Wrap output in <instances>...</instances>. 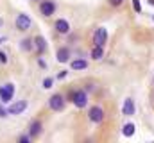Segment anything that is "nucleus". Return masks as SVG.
<instances>
[{
  "label": "nucleus",
  "instance_id": "nucleus-1",
  "mask_svg": "<svg viewBox=\"0 0 154 143\" xmlns=\"http://www.w3.org/2000/svg\"><path fill=\"white\" fill-rule=\"evenodd\" d=\"M65 99H66V102H72L77 109H84L88 106V91L86 90H70Z\"/></svg>",
  "mask_w": 154,
  "mask_h": 143
},
{
  "label": "nucleus",
  "instance_id": "nucleus-2",
  "mask_svg": "<svg viewBox=\"0 0 154 143\" xmlns=\"http://www.w3.org/2000/svg\"><path fill=\"white\" fill-rule=\"evenodd\" d=\"M38 9L43 18H52L57 11V2L56 0H39Z\"/></svg>",
  "mask_w": 154,
  "mask_h": 143
},
{
  "label": "nucleus",
  "instance_id": "nucleus-3",
  "mask_svg": "<svg viewBox=\"0 0 154 143\" xmlns=\"http://www.w3.org/2000/svg\"><path fill=\"white\" fill-rule=\"evenodd\" d=\"M32 27V20L27 13H18L16 18H14V29L18 32H27L29 29Z\"/></svg>",
  "mask_w": 154,
  "mask_h": 143
},
{
  "label": "nucleus",
  "instance_id": "nucleus-4",
  "mask_svg": "<svg viewBox=\"0 0 154 143\" xmlns=\"http://www.w3.org/2000/svg\"><path fill=\"white\" fill-rule=\"evenodd\" d=\"M14 93H16V86H14L13 82H4V84H0V102L9 104V102L14 99Z\"/></svg>",
  "mask_w": 154,
  "mask_h": 143
},
{
  "label": "nucleus",
  "instance_id": "nucleus-5",
  "mask_svg": "<svg viewBox=\"0 0 154 143\" xmlns=\"http://www.w3.org/2000/svg\"><path fill=\"white\" fill-rule=\"evenodd\" d=\"M29 107V102L23 99V100H14L11 104H7V114L9 116H18V114H23Z\"/></svg>",
  "mask_w": 154,
  "mask_h": 143
},
{
  "label": "nucleus",
  "instance_id": "nucleus-6",
  "mask_svg": "<svg viewBox=\"0 0 154 143\" xmlns=\"http://www.w3.org/2000/svg\"><path fill=\"white\" fill-rule=\"evenodd\" d=\"M47 106H48V109L59 113V111H63L65 106H66V99H65V95H61V93H54V95L48 99Z\"/></svg>",
  "mask_w": 154,
  "mask_h": 143
},
{
  "label": "nucleus",
  "instance_id": "nucleus-7",
  "mask_svg": "<svg viewBox=\"0 0 154 143\" xmlns=\"http://www.w3.org/2000/svg\"><path fill=\"white\" fill-rule=\"evenodd\" d=\"M104 116H106V114H104V109L100 106H91L90 111H88V120H90L91 123H97V125L102 123V122H104Z\"/></svg>",
  "mask_w": 154,
  "mask_h": 143
},
{
  "label": "nucleus",
  "instance_id": "nucleus-8",
  "mask_svg": "<svg viewBox=\"0 0 154 143\" xmlns=\"http://www.w3.org/2000/svg\"><path fill=\"white\" fill-rule=\"evenodd\" d=\"M54 31H56V34H59V36L70 34V22L66 18H57L54 22Z\"/></svg>",
  "mask_w": 154,
  "mask_h": 143
},
{
  "label": "nucleus",
  "instance_id": "nucleus-9",
  "mask_svg": "<svg viewBox=\"0 0 154 143\" xmlns=\"http://www.w3.org/2000/svg\"><path fill=\"white\" fill-rule=\"evenodd\" d=\"M27 132L31 134V138H32V140H38L39 136L43 134V123H41V120L34 118V120L29 123V127H27Z\"/></svg>",
  "mask_w": 154,
  "mask_h": 143
},
{
  "label": "nucleus",
  "instance_id": "nucleus-10",
  "mask_svg": "<svg viewBox=\"0 0 154 143\" xmlns=\"http://www.w3.org/2000/svg\"><path fill=\"white\" fill-rule=\"evenodd\" d=\"M70 57H72V50H70L68 47H59V48L56 50V61H57V63L65 65V63L70 61Z\"/></svg>",
  "mask_w": 154,
  "mask_h": 143
},
{
  "label": "nucleus",
  "instance_id": "nucleus-11",
  "mask_svg": "<svg viewBox=\"0 0 154 143\" xmlns=\"http://www.w3.org/2000/svg\"><path fill=\"white\" fill-rule=\"evenodd\" d=\"M106 41H108V31H106L104 27L95 29V32H93V45L104 47V45H106Z\"/></svg>",
  "mask_w": 154,
  "mask_h": 143
},
{
  "label": "nucleus",
  "instance_id": "nucleus-12",
  "mask_svg": "<svg viewBox=\"0 0 154 143\" xmlns=\"http://www.w3.org/2000/svg\"><path fill=\"white\" fill-rule=\"evenodd\" d=\"M32 41H34V50H36V54L38 56H43L45 52H47V48H48V45H47V39L43 38V36H34L32 38Z\"/></svg>",
  "mask_w": 154,
  "mask_h": 143
},
{
  "label": "nucleus",
  "instance_id": "nucleus-13",
  "mask_svg": "<svg viewBox=\"0 0 154 143\" xmlns=\"http://www.w3.org/2000/svg\"><path fill=\"white\" fill-rule=\"evenodd\" d=\"M18 48H20L22 52H25V54L32 52V50H34V41H32V38H22V39L18 41Z\"/></svg>",
  "mask_w": 154,
  "mask_h": 143
},
{
  "label": "nucleus",
  "instance_id": "nucleus-14",
  "mask_svg": "<svg viewBox=\"0 0 154 143\" xmlns=\"http://www.w3.org/2000/svg\"><path fill=\"white\" fill-rule=\"evenodd\" d=\"M134 111H136V107H134V100H133L131 97H127V99L124 100V106H122V114H125V116H133Z\"/></svg>",
  "mask_w": 154,
  "mask_h": 143
},
{
  "label": "nucleus",
  "instance_id": "nucleus-15",
  "mask_svg": "<svg viewBox=\"0 0 154 143\" xmlns=\"http://www.w3.org/2000/svg\"><path fill=\"white\" fill-rule=\"evenodd\" d=\"M70 68L74 72H81V70H86L88 68V61L82 59V57H77L74 61H70Z\"/></svg>",
  "mask_w": 154,
  "mask_h": 143
},
{
  "label": "nucleus",
  "instance_id": "nucleus-16",
  "mask_svg": "<svg viewBox=\"0 0 154 143\" xmlns=\"http://www.w3.org/2000/svg\"><path fill=\"white\" fill-rule=\"evenodd\" d=\"M90 57H91L93 61H100V59L104 57V47L93 45V48H91V52H90Z\"/></svg>",
  "mask_w": 154,
  "mask_h": 143
},
{
  "label": "nucleus",
  "instance_id": "nucleus-17",
  "mask_svg": "<svg viewBox=\"0 0 154 143\" xmlns=\"http://www.w3.org/2000/svg\"><path fill=\"white\" fill-rule=\"evenodd\" d=\"M122 134L125 136V138H131L133 134H134V123H124V127H122Z\"/></svg>",
  "mask_w": 154,
  "mask_h": 143
},
{
  "label": "nucleus",
  "instance_id": "nucleus-18",
  "mask_svg": "<svg viewBox=\"0 0 154 143\" xmlns=\"http://www.w3.org/2000/svg\"><path fill=\"white\" fill-rule=\"evenodd\" d=\"M41 86H43V90H50V88L54 86V79H52V77H45L43 82H41Z\"/></svg>",
  "mask_w": 154,
  "mask_h": 143
},
{
  "label": "nucleus",
  "instance_id": "nucleus-19",
  "mask_svg": "<svg viewBox=\"0 0 154 143\" xmlns=\"http://www.w3.org/2000/svg\"><path fill=\"white\" fill-rule=\"evenodd\" d=\"M16 141H18V143H31V141H32V138H31V134H29V132H25V134H20V136L16 138Z\"/></svg>",
  "mask_w": 154,
  "mask_h": 143
},
{
  "label": "nucleus",
  "instance_id": "nucleus-20",
  "mask_svg": "<svg viewBox=\"0 0 154 143\" xmlns=\"http://www.w3.org/2000/svg\"><path fill=\"white\" fill-rule=\"evenodd\" d=\"M7 63H9V56H7V52L2 48V50H0V65H2V66H5Z\"/></svg>",
  "mask_w": 154,
  "mask_h": 143
},
{
  "label": "nucleus",
  "instance_id": "nucleus-21",
  "mask_svg": "<svg viewBox=\"0 0 154 143\" xmlns=\"http://www.w3.org/2000/svg\"><path fill=\"white\" fill-rule=\"evenodd\" d=\"M9 114H7V104H4V102H0V118H7Z\"/></svg>",
  "mask_w": 154,
  "mask_h": 143
},
{
  "label": "nucleus",
  "instance_id": "nucleus-22",
  "mask_svg": "<svg viewBox=\"0 0 154 143\" xmlns=\"http://www.w3.org/2000/svg\"><path fill=\"white\" fill-rule=\"evenodd\" d=\"M133 7L136 13H142V5H140V0H133Z\"/></svg>",
  "mask_w": 154,
  "mask_h": 143
},
{
  "label": "nucleus",
  "instance_id": "nucleus-23",
  "mask_svg": "<svg viewBox=\"0 0 154 143\" xmlns=\"http://www.w3.org/2000/svg\"><path fill=\"white\" fill-rule=\"evenodd\" d=\"M124 4V0H109V5H113V7H120Z\"/></svg>",
  "mask_w": 154,
  "mask_h": 143
},
{
  "label": "nucleus",
  "instance_id": "nucleus-24",
  "mask_svg": "<svg viewBox=\"0 0 154 143\" xmlns=\"http://www.w3.org/2000/svg\"><path fill=\"white\" fill-rule=\"evenodd\" d=\"M66 75H68V72H66V70H61L59 73H57V79H59V81H63Z\"/></svg>",
  "mask_w": 154,
  "mask_h": 143
},
{
  "label": "nucleus",
  "instance_id": "nucleus-25",
  "mask_svg": "<svg viewBox=\"0 0 154 143\" xmlns=\"http://www.w3.org/2000/svg\"><path fill=\"white\" fill-rule=\"evenodd\" d=\"M38 65H39V68H43V70L47 68V63H45V61L41 59V56H38Z\"/></svg>",
  "mask_w": 154,
  "mask_h": 143
},
{
  "label": "nucleus",
  "instance_id": "nucleus-26",
  "mask_svg": "<svg viewBox=\"0 0 154 143\" xmlns=\"http://www.w3.org/2000/svg\"><path fill=\"white\" fill-rule=\"evenodd\" d=\"M91 90H95V84H86V91H91Z\"/></svg>",
  "mask_w": 154,
  "mask_h": 143
},
{
  "label": "nucleus",
  "instance_id": "nucleus-27",
  "mask_svg": "<svg viewBox=\"0 0 154 143\" xmlns=\"http://www.w3.org/2000/svg\"><path fill=\"white\" fill-rule=\"evenodd\" d=\"M2 43H5V38H0V45H2Z\"/></svg>",
  "mask_w": 154,
  "mask_h": 143
},
{
  "label": "nucleus",
  "instance_id": "nucleus-28",
  "mask_svg": "<svg viewBox=\"0 0 154 143\" xmlns=\"http://www.w3.org/2000/svg\"><path fill=\"white\" fill-rule=\"evenodd\" d=\"M147 2H149V4H151V5H154V0H147Z\"/></svg>",
  "mask_w": 154,
  "mask_h": 143
},
{
  "label": "nucleus",
  "instance_id": "nucleus-29",
  "mask_svg": "<svg viewBox=\"0 0 154 143\" xmlns=\"http://www.w3.org/2000/svg\"><path fill=\"white\" fill-rule=\"evenodd\" d=\"M2 23H4V20H2V18H0V27H2Z\"/></svg>",
  "mask_w": 154,
  "mask_h": 143
},
{
  "label": "nucleus",
  "instance_id": "nucleus-30",
  "mask_svg": "<svg viewBox=\"0 0 154 143\" xmlns=\"http://www.w3.org/2000/svg\"><path fill=\"white\" fill-rule=\"evenodd\" d=\"M31 2H39V0H31Z\"/></svg>",
  "mask_w": 154,
  "mask_h": 143
},
{
  "label": "nucleus",
  "instance_id": "nucleus-31",
  "mask_svg": "<svg viewBox=\"0 0 154 143\" xmlns=\"http://www.w3.org/2000/svg\"><path fill=\"white\" fill-rule=\"evenodd\" d=\"M152 100H154V95H152Z\"/></svg>",
  "mask_w": 154,
  "mask_h": 143
},
{
  "label": "nucleus",
  "instance_id": "nucleus-32",
  "mask_svg": "<svg viewBox=\"0 0 154 143\" xmlns=\"http://www.w3.org/2000/svg\"><path fill=\"white\" fill-rule=\"evenodd\" d=\"M152 81H154V79H152Z\"/></svg>",
  "mask_w": 154,
  "mask_h": 143
}]
</instances>
